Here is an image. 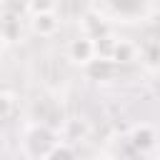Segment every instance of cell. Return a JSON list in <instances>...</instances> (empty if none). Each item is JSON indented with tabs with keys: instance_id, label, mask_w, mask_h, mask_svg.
Returning a JSON list of instances; mask_svg holds the SVG:
<instances>
[{
	"instance_id": "277c9868",
	"label": "cell",
	"mask_w": 160,
	"mask_h": 160,
	"mask_svg": "<svg viewBox=\"0 0 160 160\" xmlns=\"http://www.w3.org/2000/svg\"><path fill=\"white\" fill-rule=\"evenodd\" d=\"M30 8L35 10V15H38V12H50L52 0H30Z\"/></svg>"
},
{
	"instance_id": "3957f363",
	"label": "cell",
	"mask_w": 160,
	"mask_h": 160,
	"mask_svg": "<svg viewBox=\"0 0 160 160\" xmlns=\"http://www.w3.org/2000/svg\"><path fill=\"white\" fill-rule=\"evenodd\" d=\"M45 160H75V155H72V150H70V148L58 145V148H52V150L45 155Z\"/></svg>"
},
{
	"instance_id": "7a4b0ae2",
	"label": "cell",
	"mask_w": 160,
	"mask_h": 160,
	"mask_svg": "<svg viewBox=\"0 0 160 160\" xmlns=\"http://www.w3.org/2000/svg\"><path fill=\"white\" fill-rule=\"evenodd\" d=\"M32 28H35V32H40V35H50V32H55L58 20H55L50 12H38L35 20H32Z\"/></svg>"
},
{
	"instance_id": "6da1fadb",
	"label": "cell",
	"mask_w": 160,
	"mask_h": 160,
	"mask_svg": "<svg viewBox=\"0 0 160 160\" xmlns=\"http://www.w3.org/2000/svg\"><path fill=\"white\" fill-rule=\"evenodd\" d=\"M70 58L75 60V62H90V60H95V42L90 40V38H82V40H75L72 45H70Z\"/></svg>"
},
{
	"instance_id": "5b68a950",
	"label": "cell",
	"mask_w": 160,
	"mask_h": 160,
	"mask_svg": "<svg viewBox=\"0 0 160 160\" xmlns=\"http://www.w3.org/2000/svg\"><path fill=\"white\" fill-rule=\"evenodd\" d=\"M98 160H108V158H98Z\"/></svg>"
}]
</instances>
